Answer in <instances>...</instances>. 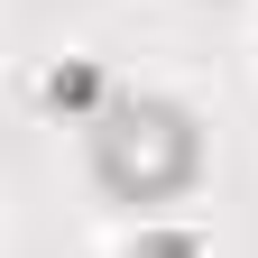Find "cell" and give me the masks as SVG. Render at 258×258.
I'll use <instances>...</instances> for the list:
<instances>
[{
    "instance_id": "3957f363",
    "label": "cell",
    "mask_w": 258,
    "mask_h": 258,
    "mask_svg": "<svg viewBox=\"0 0 258 258\" xmlns=\"http://www.w3.org/2000/svg\"><path fill=\"white\" fill-rule=\"evenodd\" d=\"M139 258H184V249H175V240H166V249H139Z\"/></svg>"
},
{
    "instance_id": "6da1fadb",
    "label": "cell",
    "mask_w": 258,
    "mask_h": 258,
    "mask_svg": "<svg viewBox=\"0 0 258 258\" xmlns=\"http://www.w3.org/2000/svg\"><path fill=\"white\" fill-rule=\"evenodd\" d=\"M92 184L111 194V203H166V194L194 184V120L166 111V102H120L102 129H92Z\"/></svg>"
},
{
    "instance_id": "7a4b0ae2",
    "label": "cell",
    "mask_w": 258,
    "mask_h": 258,
    "mask_svg": "<svg viewBox=\"0 0 258 258\" xmlns=\"http://www.w3.org/2000/svg\"><path fill=\"white\" fill-rule=\"evenodd\" d=\"M92 92H102L92 64H55V74H46V111H92Z\"/></svg>"
}]
</instances>
